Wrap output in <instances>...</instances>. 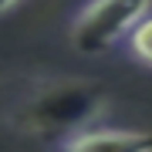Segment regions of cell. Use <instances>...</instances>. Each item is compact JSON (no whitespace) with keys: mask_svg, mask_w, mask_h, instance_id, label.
Returning a JSON list of instances; mask_svg holds the SVG:
<instances>
[{"mask_svg":"<svg viewBox=\"0 0 152 152\" xmlns=\"http://www.w3.org/2000/svg\"><path fill=\"white\" fill-rule=\"evenodd\" d=\"M105 108V85L85 78H34L7 105V122L24 135L58 145L91 125Z\"/></svg>","mask_w":152,"mask_h":152,"instance_id":"obj_1","label":"cell"},{"mask_svg":"<svg viewBox=\"0 0 152 152\" xmlns=\"http://www.w3.org/2000/svg\"><path fill=\"white\" fill-rule=\"evenodd\" d=\"M125 48H129V54L135 58V61H142V64L152 68V14H145L135 27L129 31Z\"/></svg>","mask_w":152,"mask_h":152,"instance_id":"obj_4","label":"cell"},{"mask_svg":"<svg viewBox=\"0 0 152 152\" xmlns=\"http://www.w3.org/2000/svg\"><path fill=\"white\" fill-rule=\"evenodd\" d=\"M152 0H88L78 7L71 20V44L78 54H102L129 37L142 17L149 14Z\"/></svg>","mask_w":152,"mask_h":152,"instance_id":"obj_2","label":"cell"},{"mask_svg":"<svg viewBox=\"0 0 152 152\" xmlns=\"http://www.w3.org/2000/svg\"><path fill=\"white\" fill-rule=\"evenodd\" d=\"M54 152H152V132L135 129H81L61 139Z\"/></svg>","mask_w":152,"mask_h":152,"instance_id":"obj_3","label":"cell"},{"mask_svg":"<svg viewBox=\"0 0 152 152\" xmlns=\"http://www.w3.org/2000/svg\"><path fill=\"white\" fill-rule=\"evenodd\" d=\"M14 4H17V0H0V17H4L7 10H10V7H14Z\"/></svg>","mask_w":152,"mask_h":152,"instance_id":"obj_5","label":"cell"}]
</instances>
